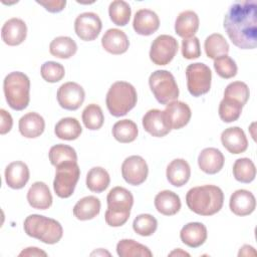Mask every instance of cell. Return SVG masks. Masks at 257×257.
Wrapping results in <instances>:
<instances>
[{
  "label": "cell",
  "instance_id": "1",
  "mask_svg": "<svg viewBox=\"0 0 257 257\" xmlns=\"http://www.w3.org/2000/svg\"><path fill=\"white\" fill-rule=\"evenodd\" d=\"M224 29L232 43L240 49L257 46V3L255 0L233 3L224 17Z\"/></svg>",
  "mask_w": 257,
  "mask_h": 257
},
{
  "label": "cell",
  "instance_id": "2",
  "mask_svg": "<svg viewBox=\"0 0 257 257\" xmlns=\"http://www.w3.org/2000/svg\"><path fill=\"white\" fill-rule=\"evenodd\" d=\"M186 203L194 213L201 216H212L222 209L224 194L221 188L215 185L198 186L188 191Z\"/></svg>",
  "mask_w": 257,
  "mask_h": 257
},
{
  "label": "cell",
  "instance_id": "3",
  "mask_svg": "<svg viewBox=\"0 0 257 257\" xmlns=\"http://www.w3.org/2000/svg\"><path fill=\"white\" fill-rule=\"evenodd\" d=\"M107 210L104 214L105 222L110 227H120L130 218L134 205L133 194L123 187L112 188L106 197Z\"/></svg>",
  "mask_w": 257,
  "mask_h": 257
},
{
  "label": "cell",
  "instance_id": "4",
  "mask_svg": "<svg viewBox=\"0 0 257 257\" xmlns=\"http://www.w3.org/2000/svg\"><path fill=\"white\" fill-rule=\"evenodd\" d=\"M25 233L45 244H55L62 238L63 229L60 223L43 215L32 214L23 223Z\"/></svg>",
  "mask_w": 257,
  "mask_h": 257
},
{
  "label": "cell",
  "instance_id": "5",
  "mask_svg": "<svg viewBox=\"0 0 257 257\" xmlns=\"http://www.w3.org/2000/svg\"><path fill=\"white\" fill-rule=\"evenodd\" d=\"M138 94L136 88L126 81H115L112 83L105 97V103L109 113L116 117L125 115L136 106Z\"/></svg>",
  "mask_w": 257,
  "mask_h": 257
},
{
  "label": "cell",
  "instance_id": "6",
  "mask_svg": "<svg viewBox=\"0 0 257 257\" xmlns=\"http://www.w3.org/2000/svg\"><path fill=\"white\" fill-rule=\"evenodd\" d=\"M3 90L8 105L15 110H23L29 104L30 80L21 71L8 73L3 81Z\"/></svg>",
  "mask_w": 257,
  "mask_h": 257
},
{
  "label": "cell",
  "instance_id": "7",
  "mask_svg": "<svg viewBox=\"0 0 257 257\" xmlns=\"http://www.w3.org/2000/svg\"><path fill=\"white\" fill-rule=\"evenodd\" d=\"M150 88L156 99L162 104L177 100L179 87L174 75L165 69L154 71L149 77Z\"/></svg>",
  "mask_w": 257,
  "mask_h": 257
},
{
  "label": "cell",
  "instance_id": "8",
  "mask_svg": "<svg viewBox=\"0 0 257 257\" xmlns=\"http://www.w3.org/2000/svg\"><path fill=\"white\" fill-rule=\"evenodd\" d=\"M53 181V190L59 198H69L79 180L80 169L77 162H66L58 165Z\"/></svg>",
  "mask_w": 257,
  "mask_h": 257
},
{
  "label": "cell",
  "instance_id": "9",
  "mask_svg": "<svg viewBox=\"0 0 257 257\" xmlns=\"http://www.w3.org/2000/svg\"><path fill=\"white\" fill-rule=\"evenodd\" d=\"M186 77L188 90L195 97L207 93L211 88L212 72L205 63L189 64L186 68Z\"/></svg>",
  "mask_w": 257,
  "mask_h": 257
},
{
  "label": "cell",
  "instance_id": "10",
  "mask_svg": "<svg viewBox=\"0 0 257 257\" xmlns=\"http://www.w3.org/2000/svg\"><path fill=\"white\" fill-rule=\"evenodd\" d=\"M179 45L175 37L167 34L159 35L152 42L150 59L157 65H167L175 57Z\"/></svg>",
  "mask_w": 257,
  "mask_h": 257
},
{
  "label": "cell",
  "instance_id": "11",
  "mask_svg": "<svg viewBox=\"0 0 257 257\" xmlns=\"http://www.w3.org/2000/svg\"><path fill=\"white\" fill-rule=\"evenodd\" d=\"M149 167L147 162L141 156H130L121 165V175L123 180L133 186L143 184L148 177Z\"/></svg>",
  "mask_w": 257,
  "mask_h": 257
},
{
  "label": "cell",
  "instance_id": "12",
  "mask_svg": "<svg viewBox=\"0 0 257 257\" xmlns=\"http://www.w3.org/2000/svg\"><path fill=\"white\" fill-rule=\"evenodd\" d=\"M102 23L99 16L93 12L80 13L74 21L76 35L84 41L94 40L100 33Z\"/></svg>",
  "mask_w": 257,
  "mask_h": 257
},
{
  "label": "cell",
  "instance_id": "13",
  "mask_svg": "<svg viewBox=\"0 0 257 257\" xmlns=\"http://www.w3.org/2000/svg\"><path fill=\"white\" fill-rule=\"evenodd\" d=\"M56 96L57 101L62 108L67 110H76L83 103L85 92L80 84L68 81L59 86Z\"/></svg>",
  "mask_w": 257,
  "mask_h": 257
},
{
  "label": "cell",
  "instance_id": "14",
  "mask_svg": "<svg viewBox=\"0 0 257 257\" xmlns=\"http://www.w3.org/2000/svg\"><path fill=\"white\" fill-rule=\"evenodd\" d=\"M142 122L145 131L157 138L165 137L172 130L166 118L164 110H160L158 108L148 110L143 116Z\"/></svg>",
  "mask_w": 257,
  "mask_h": 257
},
{
  "label": "cell",
  "instance_id": "15",
  "mask_svg": "<svg viewBox=\"0 0 257 257\" xmlns=\"http://www.w3.org/2000/svg\"><path fill=\"white\" fill-rule=\"evenodd\" d=\"M164 112L172 130L182 128L188 124L192 116L190 106L180 100H174L166 104Z\"/></svg>",
  "mask_w": 257,
  "mask_h": 257
},
{
  "label": "cell",
  "instance_id": "16",
  "mask_svg": "<svg viewBox=\"0 0 257 257\" xmlns=\"http://www.w3.org/2000/svg\"><path fill=\"white\" fill-rule=\"evenodd\" d=\"M27 35L26 23L20 18L8 19L2 26L1 37L4 43L9 46L21 44Z\"/></svg>",
  "mask_w": 257,
  "mask_h": 257
},
{
  "label": "cell",
  "instance_id": "17",
  "mask_svg": "<svg viewBox=\"0 0 257 257\" xmlns=\"http://www.w3.org/2000/svg\"><path fill=\"white\" fill-rule=\"evenodd\" d=\"M221 142L224 148L231 154L244 153L248 148V140L244 131L239 126H231L221 134Z\"/></svg>",
  "mask_w": 257,
  "mask_h": 257
},
{
  "label": "cell",
  "instance_id": "18",
  "mask_svg": "<svg viewBox=\"0 0 257 257\" xmlns=\"http://www.w3.org/2000/svg\"><path fill=\"white\" fill-rule=\"evenodd\" d=\"M133 27L140 35H152L160 27L159 16L151 9H140L135 14Z\"/></svg>",
  "mask_w": 257,
  "mask_h": 257
},
{
  "label": "cell",
  "instance_id": "19",
  "mask_svg": "<svg viewBox=\"0 0 257 257\" xmlns=\"http://www.w3.org/2000/svg\"><path fill=\"white\" fill-rule=\"evenodd\" d=\"M229 207L235 215L247 216L254 212L256 208V200L250 191L240 189L231 195Z\"/></svg>",
  "mask_w": 257,
  "mask_h": 257
},
{
  "label": "cell",
  "instance_id": "20",
  "mask_svg": "<svg viewBox=\"0 0 257 257\" xmlns=\"http://www.w3.org/2000/svg\"><path fill=\"white\" fill-rule=\"evenodd\" d=\"M101 45L105 51L118 55L126 52L130 46V40L122 30L110 28L103 34L101 38Z\"/></svg>",
  "mask_w": 257,
  "mask_h": 257
},
{
  "label": "cell",
  "instance_id": "21",
  "mask_svg": "<svg viewBox=\"0 0 257 257\" xmlns=\"http://www.w3.org/2000/svg\"><path fill=\"white\" fill-rule=\"evenodd\" d=\"M224 163L225 158L223 154L216 148H206L198 156L199 168L209 175L219 173L223 169Z\"/></svg>",
  "mask_w": 257,
  "mask_h": 257
},
{
  "label": "cell",
  "instance_id": "22",
  "mask_svg": "<svg viewBox=\"0 0 257 257\" xmlns=\"http://www.w3.org/2000/svg\"><path fill=\"white\" fill-rule=\"evenodd\" d=\"M27 201L33 209L46 210L52 205V195L44 182H35L27 192Z\"/></svg>",
  "mask_w": 257,
  "mask_h": 257
},
{
  "label": "cell",
  "instance_id": "23",
  "mask_svg": "<svg viewBox=\"0 0 257 257\" xmlns=\"http://www.w3.org/2000/svg\"><path fill=\"white\" fill-rule=\"evenodd\" d=\"M207 228L200 222H190L180 232L181 241L191 248H198L203 245L207 240Z\"/></svg>",
  "mask_w": 257,
  "mask_h": 257
},
{
  "label": "cell",
  "instance_id": "24",
  "mask_svg": "<svg viewBox=\"0 0 257 257\" xmlns=\"http://www.w3.org/2000/svg\"><path fill=\"white\" fill-rule=\"evenodd\" d=\"M29 176L27 165L21 161L12 162L5 169V181L11 189L19 190L25 187L29 181Z\"/></svg>",
  "mask_w": 257,
  "mask_h": 257
},
{
  "label": "cell",
  "instance_id": "25",
  "mask_svg": "<svg viewBox=\"0 0 257 257\" xmlns=\"http://www.w3.org/2000/svg\"><path fill=\"white\" fill-rule=\"evenodd\" d=\"M18 127L20 134L24 138L35 139L43 134L45 128V121L39 113L31 111L20 117Z\"/></svg>",
  "mask_w": 257,
  "mask_h": 257
},
{
  "label": "cell",
  "instance_id": "26",
  "mask_svg": "<svg viewBox=\"0 0 257 257\" xmlns=\"http://www.w3.org/2000/svg\"><path fill=\"white\" fill-rule=\"evenodd\" d=\"M166 176L171 185L182 187L191 177L190 165L184 159H175L168 165Z\"/></svg>",
  "mask_w": 257,
  "mask_h": 257
},
{
  "label": "cell",
  "instance_id": "27",
  "mask_svg": "<svg viewBox=\"0 0 257 257\" xmlns=\"http://www.w3.org/2000/svg\"><path fill=\"white\" fill-rule=\"evenodd\" d=\"M199 17L192 10L181 12L175 22V31L182 38H190L195 36L199 29Z\"/></svg>",
  "mask_w": 257,
  "mask_h": 257
},
{
  "label": "cell",
  "instance_id": "28",
  "mask_svg": "<svg viewBox=\"0 0 257 257\" xmlns=\"http://www.w3.org/2000/svg\"><path fill=\"white\" fill-rule=\"evenodd\" d=\"M154 203L157 211L165 216H173L181 209L180 197L170 190H164L158 193Z\"/></svg>",
  "mask_w": 257,
  "mask_h": 257
},
{
  "label": "cell",
  "instance_id": "29",
  "mask_svg": "<svg viewBox=\"0 0 257 257\" xmlns=\"http://www.w3.org/2000/svg\"><path fill=\"white\" fill-rule=\"evenodd\" d=\"M100 201L95 196L81 198L73 207V215L77 220L86 221L96 217L100 212Z\"/></svg>",
  "mask_w": 257,
  "mask_h": 257
},
{
  "label": "cell",
  "instance_id": "30",
  "mask_svg": "<svg viewBox=\"0 0 257 257\" xmlns=\"http://www.w3.org/2000/svg\"><path fill=\"white\" fill-rule=\"evenodd\" d=\"M77 51L76 42L69 36L55 37L49 44L51 55L61 59H67L73 56Z\"/></svg>",
  "mask_w": 257,
  "mask_h": 257
},
{
  "label": "cell",
  "instance_id": "31",
  "mask_svg": "<svg viewBox=\"0 0 257 257\" xmlns=\"http://www.w3.org/2000/svg\"><path fill=\"white\" fill-rule=\"evenodd\" d=\"M82 132L79 121L75 117H63L54 126V133L60 140H76Z\"/></svg>",
  "mask_w": 257,
  "mask_h": 257
},
{
  "label": "cell",
  "instance_id": "32",
  "mask_svg": "<svg viewBox=\"0 0 257 257\" xmlns=\"http://www.w3.org/2000/svg\"><path fill=\"white\" fill-rule=\"evenodd\" d=\"M111 133L117 142L127 144L137 139L139 130L136 122L132 119H120L113 124Z\"/></svg>",
  "mask_w": 257,
  "mask_h": 257
},
{
  "label": "cell",
  "instance_id": "33",
  "mask_svg": "<svg viewBox=\"0 0 257 257\" xmlns=\"http://www.w3.org/2000/svg\"><path fill=\"white\" fill-rule=\"evenodd\" d=\"M110 183L107 171L101 167L91 168L86 175V187L94 193L103 192Z\"/></svg>",
  "mask_w": 257,
  "mask_h": 257
},
{
  "label": "cell",
  "instance_id": "34",
  "mask_svg": "<svg viewBox=\"0 0 257 257\" xmlns=\"http://www.w3.org/2000/svg\"><path fill=\"white\" fill-rule=\"evenodd\" d=\"M116 253L120 257H136V256H141V257H152L153 253L151 250L133 240V239H121L118 241L116 244Z\"/></svg>",
  "mask_w": 257,
  "mask_h": 257
},
{
  "label": "cell",
  "instance_id": "35",
  "mask_svg": "<svg viewBox=\"0 0 257 257\" xmlns=\"http://www.w3.org/2000/svg\"><path fill=\"white\" fill-rule=\"evenodd\" d=\"M204 48L207 56L209 58L215 59L222 55H227L230 47L222 34L213 33L205 39Z\"/></svg>",
  "mask_w": 257,
  "mask_h": 257
},
{
  "label": "cell",
  "instance_id": "36",
  "mask_svg": "<svg viewBox=\"0 0 257 257\" xmlns=\"http://www.w3.org/2000/svg\"><path fill=\"white\" fill-rule=\"evenodd\" d=\"M232 171L234 178L241 183H251L256 177L255 165L248 158H241L236 160Z\"/></svg>",
  "mask_w": 257,
  "mask_h": 257
},
{
  "label": "cell",
  "instance_id": "37",
  "mask_svg": "<svg viewBox=\"0 0 257 257\" xmlns=\"http://www.w3.org/2000/svg\"><path fill=\"white\" fill-rule=\"evenodd\" d=\"M131 6L123 0H114L108 6L109 18L117 26H125L131 19Z\"/></svg>",
  "mask_w": 257,
  "mask_h": 257
},
{
  "label": "cell",
  "instance_id": "38",
  "mask_svg": "<svg viewBox=\"0 0 257 257\" xmlns=\"http://www.w3.org/2000/svg\"><path fill=\"white\" fill-rule=\"evenodd\" d=\"M48 157L51 165L54 167L66 162H77L75 150L72 147L63 144L52 146L49 150Z\"/></svg>",
  "mask_w": 257,
  "mask_h": 257
},
{
  "label": "cell",
  "instance_id": "39",
  "mask_svg": "<svg viewBox=\"0 0 257 257\" xmlns=\"http://www.w3.org/2000/svg\"><path fill=\"white\" fill-rule=\"evenodd\" d=\"M82 121L86 128L90 131L99 130L104 121V115L102 109L99 105L95 103H90L85 106L82 111Z\"/></svg>",
  "mask_w": 257,
  "mask_h": 257
},
{
  "label": "cell",
  "instance_id": "40",
  "mask_svg": "<svg viewBox=\"0 0 257 257\" xmlns=\"http://www.w3.org/2000/svg\"><path fill=\"white\" fill-rule=\"evenodd\" d=\"M243 105L236 100L224 97L219 104V116L224 122L237 120L242 112Z\"/></svg>",
  "mask_w": 257,
  "mask_h": 257
},
{
  "label": "cell",
  "instance_id": "41",
  "mask_svg": "<svg viewBox=\"0 0 257 257\" xmlns=\"http://www.w3.org/2000/svg\"><path fill=\"white\" fill-rule=\"evenodd\" d=\"M158 228L157 219L151 214H141L133 222L134 231L144 237L153 235Z\"/></svg>",
  "mask_w": 257,
  "mask_h": 257
},
{
  "label": "cell",
  "instance_id": "42",
  "mask_svg": "<svg viewBox=\"0 0 257 257\" xmlns=\"http://www.w3.org/2000/svg\"><path fill=\"white\" fill-rule=\"evenodd\" d=\"M250 96L248 85L243 81H233L229 83L224 90V97L238 101L243 106L246 104Z\"/></svg>",
  "mask_w": 257,
  "mask_h": 257
},
{
  "label": "cell",
  "instance_id": "43",
  "mask_svg": "<svg viewBox=\"0 0 257 257\" xmlns=\"http://www.w3.org/2000/svg\"><path fill=\"white\" fill-rule=\"evenodd\" d=\"M214 68L217 74L225 79L232 78L237 74V64L233 58L227 55H222L214 59Z\"/></svg>",
  "mask_w": 257,
  "mask_h": 257
},
{
  "label": "cell",
  "instance_id": "44",
  "mask_svg": "<svg viewBox=\"0 0 257 257\" xmlns=\"http://www.w3.org/2000/svg\"><path fill=\"white\" fill-rule=\"evenodd\" d=\"M40 74L42 78L47 82H58L65 75L64 66L61 63L55 61H46L41 65Z\"/></svg>",
  "mask_w": 257,
  "mask_h": 257
},
{
  "label": "cell",
  "instance_id": "45",
  "mask_svg": "<svg viewBox=\"0 0 257 257\" xmlns=\"http://www.w3.org/2000/svg\"><path fill=\"white\" fill-rule=\"evenodd\" d=\"M182 55L186 59H195L201 56V46L198 37L193 36L182 40Z\"/></svg>",
  "mask_w": 257,
  "mask_h": 257
},
{
  "label": "cell",
  "instance_id": "46",
  "mask_svg": "<svg viewBox=\"0 0 257 257\" xmlns=\"http://www.w3.org/2000/svg\"><path fill=\"white\" fill-rule=\"evenodd\" d=\"M36 3L43 6L48 12L57 13L64 9L66 5L65 0H36Z\"/></svg>",
  "mask_w": 257,
  "mask_h": 257
},
{
  "label": "cell",
  "instance_id": "47",
  "mask_svg": "<svg viewBox=\"0 0 257 257\" xmlns=\"http://www.w3.org/2000/svg\"><path fill=\"white\" fill-rule=\"evenodd\" d=\"M0 134L1 135H5L7 133H9L12 128L13 125V119L11 114L6 111L4 108L0 109Z\"/></svg>",
  "mask_w": 257,
  "mask_h": 257
},
{
  "label": "cell",
  "instance_id": "48",
  "mask_svg": "<svg viewBox=\"0 0 257 257\" xmlns=\"http://www.w3.org/2000/svg\"><path fill=\"white\" fill-rule=\"evenodd\" d=\"M19 256H47V253L37 247H27L19 253Z\"/></svg>",
  "mask_w": 257,
  "mask_h": 257
},
{
  "label": "cell",
  "instance_id": "49",
  "mask_svg": "<svg viewBox=\"0 0 257 257\" xmlns=\"http://www.w3.org/2000/svg\"><path fill=\"white\" fill-rule=\"evenodd\" d=\"M255 249L250 245H243L238 253V256H256Z\"/></svg>",
  "mask_w": 257,
  "mask_h": 257
},
{
  "label": "cell",
  "instance_id": "50",
  "mask_svg": "<svg viewBox=\"0 0 257 257\" xmlns=\"http://www.w3.org/2000/svg\"><path fill=\"white\" fill-rule=\"evenodd\" d=\"M169 255H170V256H175V255H177V256H190V254H189V253H187V252L183 251V250H182V249H180V248H178L177 250L172 251Z\"/></svg>",
  "mask_w": 257,
  "mask_h": 257
},
{
  "label": "cell",
  "instance_id": "51",
  "mask_svg": "<svg viewBox=\"0 0 257 257\" xmlns=\"http://www.w3.org/2000/svg\"><path fill=\"white\" fill-rule=\"evenodd\" d=\"M105 254H106V255H108V256L110 255L108 252L103 251L102 249H99L98 251H94V252H92V253H91V255H105Z\"/></svg>",
  "mask_w": 257,
  "mask_h": 257
}]
</instances>
